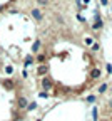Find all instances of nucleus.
<instances>
[{
	"label": "nucleus",
	"instance_id": "3",
	"mask_svg": "<svg viewBox=\"0 0 112 121\" xmlns=\"http://www.w3.org/2000/svg\"><path fill=\"white\" fill-rule=\"evenodd\" d=\"M47 71H49V67H47L45 64H42V66H39V67H37V74H39V76L47 74Z\"/></svg>",
	"mask_w": 112,
	"mask_h": 121
},
{
	"label": "nucleus",
	"instance_id": "15",
	"mask_svg": "<svg viewBox=\"0 0 112 121\" xmlns=\"http://www.w3.org/2000/svg\"><path fill=\"white\" fill-rule=\"evenodd\" d=\"M92 116H94V119H97V109L94 108V111H92Z\"/></svg>",
	"mask_w": 112,
	"mask_h": 121
},
{
	"label": "nucleus",
	"instance_id": "11",
	"mask_svg": "<svg viewBox=\"0 0 112 121\" xmlns=\"http://www.w3.org/2000/svg\"><path fill=\"white\" fill-rule=\"evenodd\" d=\"M35 108H37V104H35V103H30V104H28V109H30V111H32V109H35Z\"/></svg>",
	"mask_w": 112,
	"mask_h": 121
},
{
	"label": "nucleus",
	"instance_id": "9",
	"mask_svg": "<svg viewBox=\"0 0 112 121\" xmlns=\"http://www.w3.org/2000/svg\"><path fill=\"white\" fill-rule=\"evenodd\" d=\"M32 62H34V57H27V59H25V66H27V64H32Z\"/></svg>",
	"mask_w": 112,
	"mask_h": 121
},
{
	"label": "nucleus",
	"instance_id": "18",
	"mask_svg": "<svg viewBox=\"0 0 112 121\" xmlns=\"http://www.w3.org/2000/svg\"><path fill=\"white\" fill-rule=\"evenodd\" d=\"M100 4H102V5H107V4H109V0H100Z\"/></svg>",
	"mask_w": 112,
	"mask_h": 121
},
{
	"label": "nucleus",
	"instance_id": "8",
	"mask_svg": "<svg viewBox=\"0 0 112 121\" xmlns=\"http://www.w3.org/2000/svg\"><path fill=\"white\" fill-rule=\"evenodd\" d=\"M44 60H45V56L44 54H39L37 56V62H44Z\"/></svg>",
	"mask_w": 112,
	"mask_h": 121
},
{
	"label": "nucleus",
	"instance_id": "13",
	"mask_svg": "<svg viewBox=\"0 0 112 121\" xmlns=\"http://www.w3.org/2000/svg\"><path fill=\"white\" fill-rule=\"evenodd\" d=\"M5 72H7V74H12V72H13V69H12L10 66H7V67H5Z\"/></svg>",
	"mask_w": 112,
	"mask_h": 121
},
{
	"label": "nucleus",
	"instance_id": "19",
	"mask_svg": "<svg viewBox=\"0 0 112 121\" xmlns=\"http://www.w3.org/2000/svg\"><path fill=\"white\" fill-rule=\"evenodd\" d=\"M109 104H110V108H112V99H110V103H109Z\"/></svg>",
	"mask_w": 112,
	"mask_h": 121
},
{
	"label": "nucleus",
	"instance_id": "5",
	"mask_svg": "<svg viewBox=\"0 0 112 121\" xmlns=\"http://www.w3.org/2000/svg\"><path fill=\"white\" fill-rule=\"evenodd\" d=\"M90 78H92V79H97V78H100V69H92V72H90Z\"/></svg>",
	"mask_w": 112,
	"mask_h": 121
},
{
	"label": "nucleus",
	"instance_id": "16",
	"mask_svg": "<svg viewBox=\"0 0 112 121\" xmlns=\"http://www.w3.org/2000/svg\"><path fill=\"white\" fill-rule=\"evenodd\" d=\"M92 51H99V44H94L92 45Z\"/></svg>",
	"mask_w": 112,
	"mask_h": 121
},
{
	"label": "nucleus",
	"instance_id": "7",
	"mask_svg": "<svg viewBox=\"0 0 112 121\" xmlns=\"http://www.w3.org/2000/svg\"><path fill=\"white\" fill-rule=\"evenodd\" d=\"M39 47H40V40H37L34 45H32V51H34V52H37V51H39Z\"/></svg>",
	"mask_w": 112,
	"mask_h": 121
},
{
	"label": "nucleus",
	"instance_id": "17",
	"mask_svg": "<svg viewBox=\"0 0 112 121\" xmlns=\"http://www.w3.org/2000/svg\"><path fill=\"white\" fill-rule=\"evenodd\" d=\"M85 44H89V45H90V44H92V39H90V37H87V39H85Z\"/></svg>",
	"mask_w": 112,
	"mask_h": 121
},
{
	"label": "nucleus",
	"instance_id": "14",
	"mask_svg": "<svg viewBox=\"0 0 112 121\" xmlns=\"http://www.w3.org/2000/svg\"><path fill=\"white\" fill-rule=\"evenodd\" d=\"M87 101H89V103H94V101H95V96H89Z\"/></svg>",
	"mask_w": 112,
	"mask_h": 121
},
{
	"label": "nucleus",
	"instance_id": "6",
	"mask_svg": "<svg viewBox=\"0 0 112 121\" xmlns=\"http://www.w3.org/2000/svg\"><path fill=\"white\" fill-rule=\"evenodd\" d=\"M92 27H94L95 30H97V29H100V27H102V20H100V17H99V15H97V20H95V24H94Z\"/></svg>",
	"mask_w": 112,
	"mask_h": 121
},
{
	"label": "nucleus",
	"instance_id": "10",
	"mask_svg": "<svg viewBox=\"0 0 112 121\" xmlns=\"http://www.w3.org/2000/svg\"><path fill=\"white\" fill-rule=\"evenodd\" d=\"M107 89V84H102L100 87H99V93H104V91Z\"/></svg>",
	"mask_w": 112,
	"mask_h": 121
},
{
	"label": "nucleus",
	"instance_id": "4",
	"mask_svg": "<svg viewBox=\"0 0 112 121\" xmlns=\"http://www.w3.org/2000/svg\"><path fill=\"white\" fill-rule=\"evenodd\" d=\"M42 87H44V89H50V87H52V81L47 79V78L42 79Z\"/></svg>",
	"mask_w": 112,
	"mask_h": 121
},
{
	"label": "nucleus",
	"instance_id": "1",
	"mask_svg": "<svg viewBox=\"0 0 112 121\" xmlns=\"http://www.w3.org/2000/svg\"><path fill=\"white\" fill-rule=\"evenodd\" d=\"M17 106H19V109H25V108H27V99L20 96V98L17 99Z\"/></svg>",
	"mask_w": 112,
	"mask_h": 121
},
{
	"label": "nucleus",
	"instance_id": "12",
	"mask_svg": "<svg viewBox=\"0 0 112 121\" xmlns=\"http://www.w3.org/2000/svg\"><path fill=\"white\" fill-rule=\"evenodd\" d=\"M37 2H39V5H47V4H49V0H37Z\"/></svg>",
	"mask_w": 112,
	"mask_h": 121
},
{
	"label": "nucleus",
	"instance_id": "2",
	"mask_svg": "<svg viewBox=\"0 0 112 121\" xmlns=\"http://www.w3.org/2000/svg\"><path fill=\"white\" fill-rule=\"evenodd\" d=\"M32 17H34L35 20H42L44 15H42V12H40L39 9H34V10H32Z\"/></svg>",
	"mask_w": 112,
	"mask_h": 121
}]
</instances>
